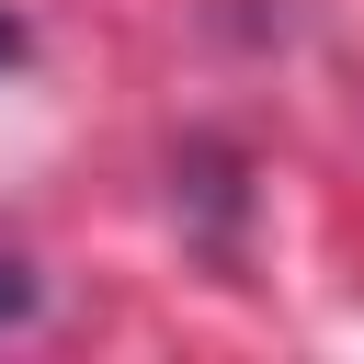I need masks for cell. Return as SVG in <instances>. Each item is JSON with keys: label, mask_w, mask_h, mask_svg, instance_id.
Segmentation results:
<instances>
[{"label": "cell", "mask_w": 364, "mask_h": 364, "mask_svg": "<svg viewBox=\"0 0 364 364\" xmlns=\"http://www.w3.org/2000/svg\"><path fill=\"white\" fill-rule=\"evenodd\" d=\"M11 57H23V23H11V11H0V68H11Z\"/></svg>", "instance_id": "7a4b0ae2"}, {"label": "cell", "mask_w": 364, "mask_h": 364, "mask_svg": "<svg viewBox=\"0 0 364 364\" xmlns=\"http://www.w3.org/2000/svg\"><path fill=\"white\" fill-rule=\"evenodd\" d=\"M23 307H34V273H23V262H0V318H23Z\"/></svg>", "instance_id": "6da1fadb"}]
</instances>
